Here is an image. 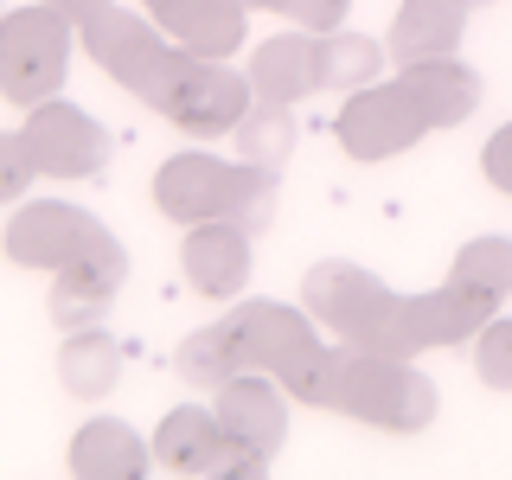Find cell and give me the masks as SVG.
Returning a JSON list of instances; mask_svg holds the SVG:
<instances>
[{
    "label": "cell",
    "instance_id": "obj_1",
    "mask_svg": "<svg viewBox=\"0 0 512 480\" xmlns=\"http://www.w3.org/2000/svg\"><path fill=\"white\" fill-rule=\"evenodd\" d=\"M154 212L173 224H205V218H237L263 231L276 218V173L256 160H218L205 148H186L160 160L154 173Z\"/></svg>",
    "mask_w": 512,
    "mask_h": 480
},
{
    "label": "cell",
    "instance_id": "obj_2",
    "mask_svg": "<svg viewBox=\"0 0 512 480\" xmlns=\"http://www.w3.org/2000/svg\"><path fill=\"white\" fill-rule=\"evenodd\" d=\"M333 410L352 416V423L391 429V436H416V429L436 423V384L416 372L410 359H391V352L372 346H340V391H333Z\"/></svg>",
    "mask_w": 512,
    "mask_h": 480
},
{
    "label": "cell",
    "instance_id": "obj_3",
    "mask_svg": "<svg viewBox=\"0 0 512 480\" xmlns=\"http://www.w3.org/2000/svg\"><path fill=\"white\" fill-rule=\"evenodd\" d=\"M64 71H71V20L64 13H52L45 0L0 13V96L7 103L32 109L58 96Z\"/></svg>",
    "mask_w": 512,
    "mask_h": 480
},
{
    "label": "cell",
    "instance_id": "obj_4",
    "mask_svg": "<svg viewBox=\"0 0 512 480\" xmlns=\"http://www.w3.org/2000/svg\"><path fill=\"white\" fill-rule=\"evenodd\" d=\"M301 308H308L320 327H333L340 340L372 346L378 327H384V314L397 308V295L372 276V269L340 263V256H333V263H314L308 276H301Z\"/></svg>",
    "mask_w": 512,
    "mask_h": 480
},
{
    "label": "cell",
    "instance_id": "obj_5",
    "mask_svg": "<svg viewBox=\"0 0 512 480\" xmlns=\"http://www.w3.org/2000/svg\"><path fill=\"white\" fill-rule=\"evenodd\" d=\"M20 135H26V154H32V167H39V180H96L103 160H109L103 122L84 116L77 103H64V96L32 103Z\"/></svg>",
    "mask_w": 512,
    "mask_h": 480
},
{
    "label": "cell",
    "instance_id": "obj_6",
    "mask_svg": "<svg viewBox=\"0 0 512 480\" xmlns=\"http://www.w3.org/2000/svg\"><path fill=\"white\" fill-rule=\"evenodd\" d=\"M96 237H103V218H90L84 205L32 199V205H20V212L7 218L0 250H7V263H20V269H45V276H58V269L77 263Z\"/></svg>",
    "mask_w": 512,
    "mask_h": 480
},
{
    "label": "cell",
    "instance_id": "obj_7",
    "mask_svg": "<svg viewBox=\"0 0 512 480\" xmlns=\"http://www.w3.org/2000/svg\"><path fill=\"white\" fill-rule=\"evenodd\" d=\"M487 308L468 295H455V288H436V295H397V308L384 314V327H378V340L372 352H391V359H416V352H429V346H461V340H474L480 327H487Z\"/></svg>",
    "mask_w": 512,
    "mask_h": 480
},
{
    "label": "cell",
    "instance_id": "obj_8",
    "mask_svg": "<svg viewBox=\"0 0 512 480\" xmlns=\"http://www.w3.org/2000/svg\"><path fill=\"white\" fill-rule=\"evenodd\" d=\"M333 135H340V148L352 160H391V154L416 148V141L429 135V122H423V109L410 103L404 84H365L340 103Z\"/></svg>",
    "mask_w": 512,
    "mask_h": 480
},
{
    "label": "cell",
    "instance_id": "obj_9",
    "mask_svg": "<svg viewBox=\"0 0 512 480\" xmlns=\"http://www.w3.org/2000/svg\"><path fill=\"white\" fill-rule=\"evenodd\" d=\"M250 103H256V90H250V77H237L224 58H192L186 64V77H180V90L167 96V109L160 116L167 122H180L186 135H237V122L250 116Z\"/></svg>",
    "mask_w": 512,
    "mask_h": 480
},
{
    "label": "cell",
    "instance_id": "obj_10",
    "mask_svg": "<svg viewBox=\"0 0 512 480\" xmlns=\"http://www.w3.org/2000/svg\"><path fill=\"white\" fill-rule=\"evenodd\" d=\"M218 327H224V340H231L237 372H269V378L314 340V314L288 308V301H244V308H231Z\"/></svg>",
    "mask_w": 512,
    "mask_h": 480
},
{
    "label": "cell",
    "instance_id": "obj_11",
    "mask_svg": "<svg viewBox=\"0 0 512 480\" xmlns=\"http://www.w3.org/2000/svg\"><path fill=\"white\" fill-rule=\"evenodd\" d=\"M122 282H128V250L103 231L77 263H64L52 276V320L64 333H71V327H96V320L109 314V301L122 295Z\"/></svg>",
    "mask_w": 512,
    "mask_h": 480
},
{
    "label": "cell",
    "instance_id": "obj_12",
    "mask_svg": "<svg viewBox=\"0 0 512 480\" xmlns=\"http://www.w3.org/2000/svg\"><path fill=\"white\" fill-rule=\"evenodd\" d=\"M250 224H237V218H205V224H186V237H180V269H186V282L199 288V295H218V301H231L237 288L250 282Z\"/></svg>",
    "mask_w": 512,
    "mask_h": 480
},
{
    "label": "cell",
    "instance_id": "obj_13",
    "mask_svg": "<svg viewBox=\"0 0 512 480\" xmlns=\"http://www.w3.org/2000/svg\"><path fill=\"white\" fill-rule=\"evenodd\" d=\"M218 423L231 442L256 448V455L276 461V448L288 442V404H282V384H269V372H237L218 384Z\"/></svg>",
    "mask_w": 512,
    "mask_h": 480
},
{
    "label": "cell",
    "instance_id": "obj_14",
    "mask_svg": "<svg viewBox=\"0 0 512 480\" xmlns=\"http://www.w3.org/2000/svg\"><path fill=\"white\" fill-rule=\"evenodd\" d=\"M224 455H231V436H224V423H218V410H205V404H180V410H167L160 416V429H154V461L160 468H173V474H224Z\"/></svg>",
    "mask_w": 512,
    "mask_h": 480
},
{
    "label": "cell",
    "instance_id": "obj_15",
    "mask_svg": "<svg viewBox=\"0 0 512 480\" xmlns=\"http://www.w3.org/2000/svg\"><path fill=\"white\" fill-rule=\"evenodd\" d=\"M160 32L141 20V13H122V7H103L96 20L84 26V52L96 58V71H109L122 90H135L148 77V64L160 58Z\"/></svg>",
    "mask_w": 512,
    "mask_h": 480
},
{
    "label": "cell",
    "instance_id": "obj_16",
    "mask_svg": "<svg viewBox=\"0 0 512 480\" xmlns=\"http://www.w3.org/2000/svg\"><path fill=\"white\" fill-rule=\"evenodd\" d=\"M397 84L410 90V103L423 109L429 128H461L480 109V77L468 71L461 58H423V64H404Z\"/></svg>",
    "mask_w": 512,
    "mask_h": 480
},
{
    "label": "cell",
    "instance_id": "obj_17",
    "mask_svg": "<svg viewBox=\"0 0 512 480\" xmlns=\"http://www.w3.org/2000/svg\"><path fill=\"white\" fill-rule=\"evenodd\" d=\"M154 26L167 32L173 45L199 52V58H231L250 32V0H180V7L160 13Z\"/></svg>",
    "mask_w": 512,
    "mask_h": 480
},
{
    "label": "cell",
    "instance_id": "obj_18",
    "mask_svg": "<svg viewBox=\"0 0 512 480\" xmlns=\"http://www.w3.org/2000/svg\"><path fill=\"white\" fill-rule=\"evenodd\" d=\"M244 77H250L256 103H301V96H314L320 90L314 39L308 32H276V39H263Z\"/></svg>",
    "mask_w": 512,
    "mask_h": 480
},
{
    "label": "cell",
    "instance_id": "obj_19",
    "mask_svg": "<svg viewBox=\"0 0 512 480\" xmlns=\"http://www.w3.org/2000/svg\"><path fill=\"white\" fill-rule=\"evenodd\" d=\"M461 32H468V7L461 0H404L391 26V58L423 64V58H455Z\"/></svg>",
    "mask_w": 512,
    "mask_h": 480
},
{
    "label": "cell",
    "instance_id": "obj_20",
    "mask_svg": "<svg viewBox=\"0 0 512 480\" xmlns=\"http://www.w3.org/2000/svg\"><path fill=\"white\" fill-rule=\"evenodd\" d=\"M71 474L77 480H141L148 474V442L122 416H96L71 442Z\"/></svg>",
    "mask_w": 512,
    "mask_h": 480
},
{
    "label": "cell",
    "instance_id": "obj_21",
    "mask_svg": "<svg viewBox=\"0 0 512 480\" xmlns=\"http://www.w3.org/2000/svg\"><path fill=\"white\" fill-rule=\"evenodd\" d=\"M448 288L480 301L487 314H500V301L512 295V237H474V244H461L455 269H448Z\"/></svg>",
    "mask_w": 512,
    "mask_h": 480
},
{
    "label": "cell",
    "instance_id": "obj_22",
    "mask_svg": "<svg viewBox=\"0 0 512 480\" xmlns=\"http://www.w3.org/2000/svg\"><path fill=\"white\" fill-rule=\"evenodd\" d=\"M122 372V346L103 327H71V340L58 346V378L71 397H103Z\"/></svg>",
    "mask_w": 512,
    "mask_h": 480
},
{
    "label": "cell",
    "instance_id": "obj_23",
    "mask_svg": "<svg viewBox=\"0 0 512 480\" xmlns=\"http://www.w3.org/2000/svg\"><path fill=\"white\" fill-rule=\"evenodd\" d=\"M314 64H320V90H365L378 84L384 45H372L365 32H314Z\"/></svg>",
    "mask_w": 512,
    "mask_h": 480
},
{
    "label": "cell",
    "instance_id": "obj_24",
    "mask_svg": "<svg viewBox=\"0 0 512 480\" xmlns=\"http://www.w3.org/2000/svg\"><path fill=\"white\" fill-rule=\"evenodd\" d=\"M237 148L256 167L282 173V160L295 154V122H288V103H250V116L237 122Z\"/></svg>",
    "mask_w": 512,
    "mask_h": 480
},
{
    "label": "cell",
    "instance_id": "obj_25",
    "mask_svg": "<svg viewBox=\"0 0 512 480\" xmlns=\"http://www.w3.org/2000/svg\"><path fill=\"white\" fill-rule=\"evenodd\" d=\"M276 384L288 397H301V404H320V410H333V391H340V346H320L308 340L295 352V359L276 372Z\"/></svg>",
    "mask_w": 512,
    "mask_h": 480
},
{
    "label": "cell",
    "instance_id": "obj_26",
    "mask_svg": "<svg viewBox=\"0 0 512 480\" xmlns=\"http://www.w3.org/2000/svg\"><path fill=\"white\" fill-rule=\"evenodd\" d=\"M180 378L192 391H218L224 378H237V359H231V340H224V327H199L192 340L180 346Z\"/></svg>",
    "mask_w": 512,
    "mask_h": 480
},
{
    "label": "cell",
    "instance_id": "obj_27",
    "mask_svg": "<svg viewBox=\"0 0 512 480\" xmlns=\"http://www.w3.org/2000/svg\"><path fill=\"white\" fill-rule=\"evenodd\" d=\"M474 372L493 384V391H512V320L493 314L487 327L474 333Z\"/></svg>",
    "mask_w": 512,
    "mask_h": 480
},
{
    "label": "cell",
    "instance_id": "obj_28",
    "mask_svg": "<svg viewBox=\"0 0 512 480\" xmlns=\"http://www.w3.org/2000/svg\"><path fill=\"white\" fill-rule=\"evenodd\" d=\"M32 180H39V167L26 154V135H0V205H13Z\"/></svg>",
    "mask_w": 512,
    "mask_h": 480
},
{
    "label": "cell",
    "instance_id": "obj_29",
    "mask_svg": "<svg viewBox=\"0 0 512 480\" xmlns=\"http://www.w3.org/2000/svg\"><path fill=\"white\" fill-rule=\"evenodd\" d=\"M480 173H487V186H500L512 199V122L487 135V148H480Z\"/></svg>",
    "mask_w": 512,
    "mask_h": 480
},
{
    "label": "cell",
    "instance_id": "obj_30",
    "mask_svg": "<svg viewBox=\"0 0 512 480\" xmlns=\"http://www.w3.org/2000/svg\"><path fill=\"white\" fill-rule=\"evenodd\" d=\"M346 7L352 0H295L288 20H295L301 32H333V26H346Z\"/></svg>",
    "mask_w": 512,
    "mask_h": 480
},
{
    "label": "cell",
    "instance_id": "obj_31",
    "mask_svg": "<svg viewBox=\"0 0 512 480\" xmlns=\"http://www.w3.org/2000/svg\"><path fill=\"white\" fill-rule=\"evenodd\" d=\"M45 7H52V13H64V20H71V26H90L96 13L109 7V0H45Z\"/></svg>",
    "mask_w": 512,
    "mask_h": 480
},
{
    "label": "cell",
    "instance_id": "obj_32",
    "mask_svg": "<svg viewBox=\"0 0 512 480\" xmlns=\"http://www.w3.org/2000/svg\"><path fill=\"white\" fill-rule=\"evenodd\" d=\"M141 7H148L154 20H160V13H173V7H180V0H141Z\"/></svg>",
    "mask_w": 512,
    "mask_h": 480
},
{
    "label": "cell",
    "instance_id": "obj_33",
    "mask_svg": "<svg viewBox=\"0 0 512 480\" xmlns=\"http://www.w3.org/2000/svg\"><path fill=\"white\" fill-rule=\"evenodd\" d=\"M250 7H263V13H288L295 0H250Z\"/></svg>",
    "mask_w": 512,
    "mask_h": 480
},
{
    "label": "cell",
    "instance_id": "obj_34",
    "mask_svg": "<svg viewBox=\"0 0 512 480\" xmlns=\"http://www.w3.org/2000/svg\"><path fill=\"white\" fill-rule=\"evenodd\" d=\"M461 7H493V0H461Z\"/></svg>",
    "mask_w": 512,
    "mask_h": 480
}]
</instances>
